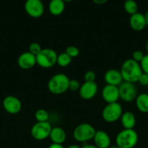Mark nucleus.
<instances>
[{"instance_id": "a878e982", "label": "nucleus", "mask_w": 148, "mask_h": 148, "mask_svg": "<svg viewBox=\"0 0 148 148\" xmlns=\"http://www.w3.org/2000/svg\"><path fill=\"white\" fill-rule=\"evenodd\" d=\"M81 84H80L79 81L77 79H70L69 85H68V90L71 91H77L79 90L80 88H81Z\"/></svg>"}, {"instance_id": "4c0bfd02", "label": "nucleus", "mask_w": 148, "mask_h": 148, "mask_svg": "<svg viewBox=\"0 0 148 148\" xmlns=\"http://www.w3.org/2000/svg\"><path fill=\"white\" fill-rule=\"evenodd\" d=\"M64 1H65V2H69V1H73V0H63Z\"/></svg>"}, {"instance_id": "b1692460", "label": "nucleus", "mask_w": 148, "mask_h": 148, "mask_svg": "<svg viewBox=\"0 0 148 148\" xmlns=\"http://www.w3.org/2000/svg\"><path fill=\"white\" fill-rule=\"evenodd\" d=\"M65 53L68 55L69 56H71V58H75L80 54V51L79 49L77 47L74 46H68L65 49Z\"/></svg>"}, {"instance_id": "ea45409f", "label": "nucleus", "mask_w": 148, "mask_h": 148, "mask_svg": "<svg viewBox=\"0 0 148 148\" xmlns=\"http://www.w3.org/2000/svg\"><path fill=\"white\" fill-rule=\"evenodd\" d=\"M50 1H51V0H50Z\"/></svg>"}, {"instance_id": "cd10ccee", "label": "nucleus", "mask_w": 148, "mask_h": 148, "mask_svg": "<svg viewBox=\"0 0 148 148\" xmlns=\"http://www.w3.org/2000/svg\"><path fill=\"white\" fill-rule=\"evenodd\" d=\"M84 78L85 82H95V79H96L95 72H93V71L91 70L87 71V72L84 74Z\"/></svg>"}, {"instance_id": "9d476101", "label": "nucleus", "mask_w": 148, "mask_h": 148, "mask_svg": "<svg viewBox=\"0 0 148 148\" xmlns=\"http://www.w3.org/2000/svg\"><path fill=\"white\" fill-rule=\"evenodd\" d=\"M79 95L82 99L89 101L95 97L98 92V85L95 82H84L79 89Z\"/></svg>"}, {"instance_id": "2eb2a0df", "label": "nucleus", "mask_w": 148, "mask_h": 148, "mask_svg": "<svg viewBox=\"0 0 148 148\" xmlns=\"http://www.w3.org/2000/svg\"><path fill=\"white\" fill-rule=\"evenodd\" d=\"M104 79L107 85H114L118 87L123 82L121 73L119 70L115 69H108L104 73Z\"/></svg>"}, {"instance_id": "a211bd4d", "label": "nucleus", "mask_w": 148, "mask_h": 148, "mask_svg": "<svg viewBox=\"0 0 148 148\" xmlns=\"http://www.w3.org/2000/svg\"><path fill=\"white\" fill-rule=\"evenodd\" d=\"M120 119L123 128L126 129V130L133 129L136 125V117H135L134 114L131 111H126V112L123 113Z\"/></svg>"}, {"instance_id": "f3484780", "label": "nucleus", "mask_w": 148, "mask_h": 148, "mask_svg": "<svg viewBox=\"0 0 148 148\" xmlns=\"http://www.w3.org/2000/svg\"><path fill=\"white\" fill-rule=\"evenodd\" d=\"M49 138L52 143L62 145L66 140V133L61 127H52L49 134Z\"/></svg>"}, {"instance_id": "c756f323", "label": "nucleus", "mask_w": 148, "mask_h": 148, "mask_svg": "<svg viewBox=\"0 0 148 148\" xmlns=\"http://www.w3.org/2000/svg\"><path fill=\"white\" fill-rule=\"evenodd\" d=\"M140 85H142V86H148V75L147 74L142 73V75H141L140 77H139V81Z\"/></svg>"}, {"instance_id": "72a5a7b5", "label": "nucleus", "mask_w": 148, "mask_h": 148, "mask_svg": "<svg viewBox=\"0 0 148 148\" xmlns=\"http://www.w3.org/2000/svg\"><path fill=\"white\" fill-rule=\"evenodd\" d=\"M66 148H81V147L78 146V145H71L68 146V147Z\"/></svg>"}, {"instance_id": "ddd939ff", "label": "nucleus", "mask_w": 148, "mask_h": 148, "mask_svg": "<svg viewBox=\"0 0 148 148\" xmlns=\"http://www.w3.org/2000/svg\"><path fill=\"white\" fill-rule=\"evenodd\" d=\"M17 64L22 69H30L36 64V57L29 51L24 52L19 56Z\"/></svg>"}, {"instance_id": "c85d7f7f", "label": "nucleus", "mask_w": 148, "mask_h": 148, "mask_svg": "<svg viewBox=\"0 0 148 148\" xmlns=\"http://www.w3.org/2000/svg\"><path fill=\"white\" fill-rule=\"evenodd\" d=\"M144 56H145V54L143 53V52L141 51L137 50V51H135L133 52V53H132L131 59H133V60H134L135 62L139 63V62L142 60Z\"/></svg>"}, {"instance_id": "e433bc0d", "label": "nucleus", "mask_w": 148, "mask_h": 148, "mask_svg": "<svg viewBox=\"0 0 148 148\" xmlns=\"http://www.w3.org/2000/svg\"><path fill=\"white\" fill-rule=\"evenodd\" d=\"M146 50H147V53H148V40L146 43Z\"/></svg>"}, {"instance_id": "c9c22d12", "label": "nucleus", "mask_w": 148, "mask_h": 148, "mask_svg": "<svg viewBox=\"0 0 148 148\" xmlns=\"http://www.w3.org/2000/svg\"><path fill=\"white\" fill-rule=\"evenodd\" d=\"M109 148H120V147H118V145H115L110 146V147H109Z\"/></svg>"}, {"instance_id": "7c9ffc66", "label": "nucleus", "mask_w": 148, "mask_h": 148, "mask_svg": "<svg viewBox=\"0 0 148 148\" xmlns=\"http://www.w3.org/2000/svg\"><path fill=\"white\" fill-rule=\"evenodd\" d=\"M48 148H65L62 146V145L60 144H55V143H52L49 146Z\"/></svg>"}, {"instance_id": "9b49d317", "label": "nucleus", "mask_w": 148, "mask_h": 148, "mask_svg": "<svg viewBox=\"0 0 148 148\" xmlns=\"http://www.w3.org/2000/svg\"><path fill=\"white\" fill-rule=\"evenodd\" d=\"M3 107L9 114H16L21 111L22 103L17 97L8 95L3 101Z\"/></svg>"}, {"instance_id": "4468645a", "label": "nucleus", "mask_w": 148, "mask_h": 148, "mask_svg": "<svg viewBox=\"0 0 148 148\" xmlns=\"http://www.w3.org/2000/svg\"><path fill=\"white\" fill-rule=\"evenodd\" d=\"M129 25L131 28L135 31L143 30L147 26L145 14L140 12H136L131 15L129 18Z\"/></svg>"}, {"instance_id": "4be33fe9", "label": "nucleus", "mask_w": 148, "mask_h": 148, "mask_svg": "<svg viewBox=\"0 0 148 148\" xmlns=\"http://www.w3.org/2000/svg\"><path fill=\"white\" fill-rule=\"evenodd\" d=\"M72 62V58L68 56L65 52L59 53L57 55V64L61 67H65L68 66Z\"/></svg>"}, {"instance_id": "0eeeda50", "label": "nucleus", "mask_w": 148, "mask_h": 148, "mask_svg": "<svg viewBox=\"0 0 148 148\" xmlns=\"http://www.w3.org/2000/svg\"><path fill=\"white\" fill-rule=\"evenodd\" d=\"M52 127L49 121L36 122L30 130V134L34 140L42 141L49 137Z\"/></svg>"}, {"instance_id": "58836bf2", "label": "nucleus", "mask_w": 148, "mask_h": 148, "mask_svg": "<svg viewBox=\"0 0 148 148\" xmlns=\"http://www.w3.org/2000/svg\"><path fill=\"white\" fill-rule=\"evenodd\" d=\"M147 88H148V86H147Z\"/></svg>"}, {"instance_id": "bb28decb", "label": "nucleus", "mask_w": 148, "mask_h": 148, "mask_svg": "<svg viewBox=\"0 0 148 148\" xmlns=\"http://www.w3.org/2000/svg\"><path fill=\"white\" fill-rule=\"evenodd\" d=\"M139 64H140L142 72L148 75V53L144 56L142 60L139 62Z\"/></svg>"}, {"instance_id": "1a4fd4ad", "label": "nucleus", "mask_w": 148, "mask_h": 148, "mask_svg": "<svg viewBox=\"0 0 148 148\" xmlns=\"http://www.w3.org/2000/svg\"><path fill=\"white\" fill-rule=\"evenodd\" d=\"M24 7L26 12L33 18H39L44 12V6L41 0H26Z\"/></svg>"}, {"instance_id": "6e6552de", "label": "nucleus", "mask_w": 148, "mask_h": 148, "mask_svg": "<svg viewBox=\"0 0 148 148\" xmlns=\"http://www.w3.org/2000/svg\"><path fill=\"white\" fill-rule=\"evenodd\" d=\"M120 98L125 102H132L137 97V89L134 83L123 81L118 86Z\"/></svg>"}, {"instance_id": "f257e3e1", "label": "nucleus", "mask_w": 148, "mask_h": 148, "mask_svg": "<svg viewBox=\"0 0 148 148\" xmlns=\"http://www.w3.org/2000/svg\"><path fill=\"white\" fill-rule=\"evenodd\" d=\"M120 72L123 81L131 83L137 82L143 73L139 63L135 62L132 59H127L123 62Z\"/></svg>"}, {"instance_id": "412c9836", "label": "nucleus", "mask_w": 148, "mask_h": 148, "mask_svg": "<svg viewBox=\"0 0 148 148\" xmlns=\"http://www.w3.org/2000/svg\"><path fill=\"white\" fill-rule=\"evenodd\" d=\"M123 8L126 12L130 15L138 12V4L134 0H126L123 4Z\"/></svg>"}, {"instance_id": "6ab92c4d", "label": "nucleus", "mask_w": 148, "mask_h": 148, "mask_svg": "<svg viewBox=\"0 0 148 148\" xmlns=\"http://www.w3.org/2000/svg\"><path fill=\"white\" fill-rule=\"evenodd\" d=\"M48 8H49V12L52 15H60L65 10V1L63 0H51Z\"/></svg>"}, {"instance_id": "2f4dec72", "label": "nucleus", "mask_w": 148, "mask_h": 148, "mask_svg": "<svg viewBox=\"0 0 148 148\" xmlns=\"http://www.w3.org/2000/svg\"><path fill=\"white\" fill-rule=\"evenodd\" d=\"M81 148H98L95 145H89V144H86L84 145Z\"/></svg>"}, {"instance_id": "473e14b6", "label": "nucleus", "mask_w": 148, "mask_h": 148, "mask_svg": "<svg viewBox=\"0 0 148 148\" xmlns=\"http://www.w3.org/2000/svg\"><path fill=\"white\" fill-rule=\"evenodd\" d=\"M107 1L108 0H93V1L97 4H103L107 2Z\"/></svg>"}, {"instance_id": "39448f33", "label": "nucleus", "mask_w": 148, "mask_h": 148, "mask_svg": "<svg viewBox=\"0 0 148 148\" xmlns=\"http://www.w3.org/2000/svg\"><path fill=\"white\" fill-rule=\"evenodd\" d=\"M36 64L44 69L52 67L57 64V53L52 49H42L41 51L36 56Z\"/></svg>"}, {"instance_id": "f03ea898", "label": "nucleus", "mask_w": 148, "mask_h": 148, "mask_svg": "<svg viewBox=\"0 0 148 148\" xmlns=\"http://www.w3.org/2000/svg\"><path fill=\"white\" fill-rule=\"evenodd\" d=\"M70 79L65 74L57 73L49 79L47 88L49 92L55 95H61L68 90Z\"/></svg>"}, {"instance_id": "5701e85b", "label": "nucleus", "mask_w": 148, "mask_h": 148, "mask_svg": "<svg viewBox=\"0 0 148 148\" xmlns=\"http://www.w3.org/2000/svg\"><path fill=\"white\" fill-rule=\"evenodd\" d=\"M35 119L36 122H46L49 119V114L45 109H38L35 113Z\"/></svg>"}, {"instance_id": "aec40b11", "label": "nucleus", "mask_w": 148, "mask_h": 148, "mask_svg": "<svg viewBox=\"0 0 148 148\" xmlns=\"http://www.w3.org/2000/svg\"><path fill=\"white\" fill-rule=\"evenodd\" d=\"M136 106L140 112L148 113V94L141 93L136 98Z\"/></svg>"}, {"instance_id": "20e7f679", "label": "nucleus", "mask_w": 148, "mask_h": 148, "mask_svg": "<svg viewBox=\"0 0 148 148\" xmlns=\"http://www.w3.org/2000/svg\"><path fill=\"white\" fill-rule=\"evenodd\" d=\"M97 130L92 125L87 123L80 124L74 129L73 136L78 143H86L93 140Z\"/></svg>"}, {"instance_id": "7ed1b4c3", "label": "nucleus", "mask_w": 148, "mask_h": 148, "mask_svg": "<svg viewBox=\"0 0 148 148\" xmlns=\"http://www.w3.org/2000/svg\"><path fill=\"white\" fill-rule=\"evenodd\" d=\"M139 136L133 129H123L116 136L115 143L116 145L120 148H133L137 144Z\"/></svg>"}, {"instance_id": "f704fd0d", "label": "nucleus", "mask_w": 148, "mask_h": 148, "mask_svg": "<svg viewBox=\"0 0 148 148\" xmlns=\"http://www.w3.org/2000/svg\"><path fill=\"white\" fill-rule=\"evenodd\" d=\"M145 19H146V23H147V26L148 27V11L147 12L146 14H145Z\"/></svg>"}, {"instance_id": "393cba45", "label": "nucleus", "mask_w": 148, "mask_h": 148, "mask_svg": "<svg viewBox=\"0 0 148 148\" xmlns=\"http://www.w3.org/2000/svg\"><path fill=\"white\" fill-rule=\"evenodd\" d=\"M41 50L42 49L41 45L39 43H36V42H33V43H30L28 48V51L36 56L41 51Z\"/></svg>"}, {"instance_id": "f8f14e48", "label": "nucleus", "mask_w": 148, "mask_h": 148, "mask_svg": "<svg viewBox=\"0 0 148 148\" xmlns=\"http://www.w3.org/2000/svg\"><path fill=\"white\" fill-rule=\"evenodd\" d=\"M102 97L107 103L118 102L120 98L118 87L106 85L102 90Z\"/></svg>"}, {"instance_id": "dca6fc26", "label": "nucleus", "mask_w": 148, "mask_h": 148, "mask_svg": "<svg viewBox=\"0 0 148 148\" xmlns=\"http://www.w3.org/2000/svg\"><path fill=\"white\" fill-rule=\"evenodd\" d=\"M94 145L98 148H109L111 145V140L106 132L103 130L96 131L93 138Z\"/></svg>"}, {"instance_id": "423d86ee", "label": "nucleus", "mask_w": 148, "mask_h": 148, "mask_svg": "<svg viewBox=\"0 0 148 148\" xmlns=\"http://www.w3.org/2000/svg\"><path fill=\"white\" fill-rule=\"evenodd\" d=\"M123 114V108L119 103H107L102 112V119L107 123H114L120 119Z\"/></svg>"}]
</instances>
